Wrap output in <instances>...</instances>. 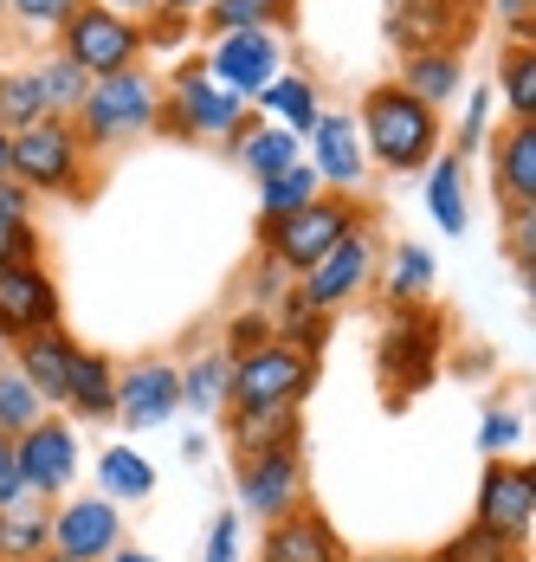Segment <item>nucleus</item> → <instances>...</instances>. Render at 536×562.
<instances>
[{
  "label": "nucleus",
  "mask_w": 536,
  "mask_h": 562,
  "mask_svg": "<svg viewBox=\"0 0 536 562\" xmlns=\"http://www.w3.org/2000/svg\"><path fill=\"white\" fill-rule=\"evenodd\" d=\"M123 505H110L98 492H71L53 505V557L65 562H104L110 550H123Z\"/></svg>",
  "instance_id": "obj_15"
},
{
  "label": "nucleus",
  "mask_w": 536,
  "mask_h": 562,
  "mask_svg": "<svg viewBox=\"0 0 536 562\" xmlns=\"http://www.w3.org/2000/svg\"><path fill=\"white\" fill-rule=\"evenodd\" d=\"M13 259H46V233H40V221L0 214V266H13Z\"/></svg>",
  "instance_id": "obj_46"
},
{
  "label": "nucleus",
  "mask_w": 536,
  "mask_h": 562,
  "mask_svg": "<svg viewBox=\"0 0 536 562\" xmlns=\"http://www.w3.org/2000/svg\"><path fill=\"white\" fill-rule=\"evenodd\" d=\"M253 123V104L233 98L226 85H214L201 71V58H181L168 78H161V116H156V136H175V143H233L239 130Z\"/></svg>",
  "instance_id": "obj_4"
},
{
  "label": "nucleus",
  "mask_w": 536,
  "mask_h": 562,
  "mask_svg": "<svg viewBox=\"0 0 536 562\" xmlns=\"http://www.w3.org/2000/svg\"><path fill=\"white\" fill-rule=\"evenodd\" d=\"M78 427L65 420V414H46V420H33L20 440H13V465H20V485L40 498V505H58V498H71V485H78Z\"/></svg>",
  "instance_id": "obj_9"
},
{
  "label": "nucleus",
  "mask_w": 536,
  "mask_h": 562,
  "mask_svg": "<svg viewBox=\"0 0 536 562\" xmlns=\"http://www.w3.org/2000/svg\"><path fill=\"white\" fill-rule=\"evenodd\" d=\"M317 389V356L291 349V342H259L246 356H233V394L226 407H304Z\"/></svg>",
  "instance_id": "obj_7"
},
{
  "label": "nucleus",
  "mask_w": 536,
  "mask_h": 562,
  "mask_svg": "<svg viewBox=\"0 0 536 562\" xmlns=\"http://www.w3.org/2000/svg\"><path fill=\"white\" fill-rule=\"evenodd\" d=\"M156 116H161V71L149 65H130V71H116V78H98L91 91H85V104H78V136H85V149L110 162V156H123V149H136L143 136H156Z\"/></svg>",
  "instance_id": "obj_3"
},
{
  "label": "nucleus",
  "mask_w": 536,
  "mask_h": 562,
  "mask_svg": "<svg viewBox=\"0 0 536 562\" xmlns=\"http://www.w3.org/2000/svg\"><path fill=\"white\" fill-rule=\"evenodd\" d=\"M349 116H356L369 169H381V175H421L446 149V116L427 111L421 98H407L394 78H376Z\"/></svg>",
  "instance_id": "obj_1"
},
{
  "label": "nucleus",
  "mask_w": 536,
  "mask_h": 562,
  "mask_svg": "<svg viewBox=\"0 0 536 562\" xmlns=\"http://www.w3.org/2000/svg\"><path fill=\"white\" fill-rule=\"evenodd\" d=\"M58 414H65L71 427H104V420H116V356L78 342L71 375H65V394H58Z\"/></svg>",
  "instance_id": "obj_21"
},
{
  "label": "nucleus",
  "mask_w": 536,
  "mask_h": 562,
  "mask_svg": "<svg viewBox=\"0 0 536 562\" xmlns=\"http://www.w3.org/2000/svg\"><path fill=\"white\" fill-rule=\"evenodd\" d=\"M330 324H336V317H323L317 304H304V291H298V284L271 304V337L291 342V349H304V356H317L323 342H330Z\"/></svg>",
  "instance_id": "obj_34"
},
{
  "label": "nucleus",
  "mask_w": 536,
  "mask_h": 562,
  "mask_svg": "<svg viewBox=\"0 0 536 562\" xmlns=\"http://www.w3.org/2000/svg\"><path fill=\"white\" fill-rule=\"evenodd\" d=\"M253 116H259V123H278V130H291V136H304V130L323 116L317 78L298 71V65H278L266 85L253 91Z\"/></svg>",
  "instance_id": "obj_23"
},
{
  "label": "nucleus",
  "mask_w": 536,
  "mask_h": 562,
  "mask_svg": "<svg viewBox=\"0 0 536 562\" xmlns=\"http://www.w3.org/2000/svg\"><path fill=\"white\" fill-rule=\"evenodd\" d=\"M472 13H459L453 0H388L381 7V33L388 46L407 58V53H427V46H466L472 40Z\"/></svg>",
  "instance_id": "obj_18"
},
{
  "label": "nucleus",
  "mask_w": 536,
  "mask_h": 562,
  "mask_svg": "<svg viewBox=\"0 0 536 562\" xmlns=\"http://www.w3.org/2000/svg\"><path fill=\"white\" fill-rule=\"evenodd\" d=\"M356 226H369L362 201H349V194H317L311 207H298V214H284V221H259V252L278 259L291 279H304L323 252H330L343 233H356Z\"/></svg>",
  "instance_id": "obj_5"
},
{
  "label": "nucleus",
  "mask_w": 536,
  "mask_h": 562,
  "mask_svg": "<svg viewBox=\"0 0 536 562\" xmlns=\"http://www.w3.org/2000/svg\"><path fill=\"white\" fill-rule=\"evenodd\" d=\"M453 7H459V13H472V20L484 13V0H453Z\"/></svg>",
  "instance_id": "obj_57"
},
{
  "label": "nucleus",
  "mask_w": 536,
  "mask_h": 562,
  "mask_svg": "<svg viewBox=\"0 0 536 562\" xmlns=\"http://www.w3.org/2000/svg\"><path fill=\"white\" fill-rule=\"evenodd\" d=\"M40 116H46V98H40L33 65H7V78H0V130L13 136V130H26Z\"/></svg>",
  "instance_id": "obj_39"
},
{
  "label": "nucleus",
  "mask_w": 536,
  "mask_h": 562,
  "mask_svg": "<svg viewBox=\"0 0 536 562\" xmlns=\"http://www.w3.org/2000/svg\"><path fill=\"white\" fill-rule=\"evenodd\" d=\"M504 246H511V259H517V279H524V291H531V279H536V207L504 214Z\"/></svg>",
  "instance_id": "obj_44"
},
{
  "label": "nucleus",
  "mask_w": 536,
  "mask_h": 562,
  "mask_svg": "<svg viewBox=\"0 0 536 562\" xmlns=\"http://www.w3.org/2000/svg\"><path fill=\"white\" fill-rule=\"evenodd\" d=\"M376 284H381V297H388L394 311H414V304H427L433 291H439V266H433L427 246L401 239L394 252H381L376 259Z\"/></svg>",
  "instance_id": "obj_26"
},
{
  "label": "nucleus",
  "mask_w": 536,
  "mask_h": 562,
  "mask_svg": "<svg viewBox=\"0 0 536 562\" xmlns=\"http://www.w3.org/2000/svg\"><path fill=\"white\" fill-rule=\"evenodd\" d=\"M91 465H98V498H110V505H149L156 498V465L130 447V440L104 447Z\"/></svg>",
  "instance_id": "obj_31"
},
{
  "label": "nucleus",
  "mask_w": 536,
  "mask_h": 562,
  "mask_svg": "<svg viewBox=\"0 0 536 562\" xmlns=\"http://www.w3.org/2000/svg\"><path fill=\"white\" fill-rule=\"evenodd\" d=\"M33 78H40V98H46V116H78L85 104V91H91V78L71 65V58H58L53 46L33 58Z\"/></svg>",
  "instance_id": "obj_36"
},
{
  "label": "nucleus",
  "mask_w": 536,
  "mask_h": 562,
  "mask_svg": "<svg viewBox=\"0 0 536 562\" xmlns=\"http://www.w3.org/2000/svg\"><path fill=\"white\" fill-rule=\"evenodd\" d=\"M517 440H524V414H517V407H484V420H479V452L484 459H511Z\"/></svg>",
  "instance_id": "obj_42"
},
{
  "label": "nucleus",
  "mask_w": 536,
  "mask_h": 562,
  "mask_svg": "<svg viewBox=\"0 0 536 562\" xmlns=\"http://www.w3.org/2000/svg\"><path fill=\"white\" fill-rule=\"evenodd\" d=\"M0 181H7V130H0Z\"/></svg>",
  "instance_id": "obj_59"
},
{
  "label": "nucleus",
  "mask_w": 536,
  "mask_h": 562,
  "mask_svg": "<svg viewBox=\"0 0 536 562\" xmlns=\"http://www.w3.org/2000/svg\"><path fill=\"white\" fill-rule=\"evenodd\" d=\"M226 156L253 175V181H271V175H284V169L304 162V136H291V130H278V123H259V116H253V123L226 143Z\"/></svg>",
  "instance_id": "obj_28"
},
{
  "label": "nucleus",
  "mask_w": 536,
  "mask_h": 562,
  "mask_svg": "<svg viewBox=\"0 0 536 562\" xmlns=\"http://www.w3.org/2000/svg\"><path fill=\"white\" fill-rule=\"evenodd\" d=\"M53 550V505H40L33 492L0 505V562H33Z\"/></svg>",
  "instance_id": "obj_32"
},
{
  "label": "nucleus",
  "mask_w": 536,
  "mask_h": 562,
  "mask_svg": "<svg viewBox=\"0 0 536 562\" xmlns=\"http://www.w3.org/2000/svg\"><path fill=\"white\" fill-rule=\"evenodd\" d=\"M175 414H181V369L168 356H143V362L116 369V427L156 434Z\"/></svg>",
  "instance_id": "obj_16"
},
{
  "label": "nucleus",
  "mask_w": 536,
  "mask_h": 562,
  "mask_svg": "<svg viewBox=\"0 0 536 562\" xmlns=\"http://www.w3.org/2000/svg\"><path fill=\"white\" fill-rule=\"evenodd\" d=\"M278 65H284V40L278 33H208V53H201V71L214 85H226L233 98H246V104H253V91Z\"/></svg>",
  "instance_id": "obj_17"
},
{
  "label": "nucleus",
  "mask_w": 536,
  "mask_h": 562,
  "mask_svg": "<svg viewBox=\"0 0 536 562\" xmlns=\"http://www.w3.org/2000/svg\"><path fill=\"white\" fill-rule=\"evenodd\" d=\"M13 498H26V485H20V465H13V440H0V505H13Z\"/></svg>",
  "instance_id": "obj_51"
},
{
  "label": "nucleus",
  "mask_w": 536,
  "mask_h": 562,
  "mask_svg": "<svg viewBox=\"0 0 536 562\" xmlns=\"http://www.w3.org/2000/svg\"><path fill=\"white\" fill-rule=\"evenodd\" d=\"M71 356H78V337L58 324V330H40V337H20L13 342V369L33 382V394L58 407V394H65V375H71Z\"/></svg>",
  "instance_id": "obj_24"
},
{
  "label": "nucleus",
  "mask_w": 536,
  "mask_h": 562,
  "mask_svg": "<svg viewBox=\"0 0 536 562\" xmlns=\"http://www.w3.org/2000/svg\"><path fill=\"white\" fill-rule=\"evenodd\" d=\"M472 524L524 550L536 530V465H524V459H484Z\"/></svg>",
  "instance_id": "obj_10"
},
{
  "label": "nucleus",
  "mask_w": 536,
  "mask_h": 562,
  "mask_svg": "<svg viewBox=\"0 0 536 562\" xmlns=\"http://www.w3.org/2000/svg\"><path fill=\"white\" fill-rule=\"evenodd\" d=\"M33 562H65V557H53V550H46V557H33Z\"/></svg>",
  "instance_id": "obj_60"
},
{
  "label": "nucleus",
  "mask_w": 536,
  "mask_h": 562,
  "mask_svg": "<svg viewBox=\"0 0 536 562\" xmlns=\"http://www.w3.org/2000/svg\"><path fill=\"white\" fill-rule=\"evenodd\" d=\"M7 175L40 201H91L104 181V162L85 149L71 116H40L7 136Z\"/></svg>",
  "instance_id": "obj_2"
},
{
  "label": "nucleus",
  "mask_w": 536,
  "mask_h": 562,
  "mask_svg": "<svg viewBox=\"0 0 536 562\" xmlns=\"http://www.w3.org/2000/svg\"><path fill=\"white\" fill-rule=\"evenodd\" d=\"M7 362H13V342L0 337V369H7Z\"/></svg>",
  "instance_id": "obj_58"
},
{
  "label": "nucleus",
  "mask_w": 536,
  "mask_h": 562,
  "mask_svg": "<svg viewBox=\"0 0 536 562\" xmlns=\"http://www.w3.org/2000/svg\"><path fill=\"white\" fill-rule=\"evenodd\" d=\"M439 356H446V317H433L427 304L388 317V330H381V382H394L401 394L427 389L439 375Z\"/></svg>",
  "instance_id": "obj_11"
},
{
  "label": "nucleus",
  "mask_w": 536,
  "mask_h": 562,
  "mask_svg": "<svg viewBox=\"0 0 536 562\" xmlns=\"http://www.w3.org/2000/svg\"><path fill=\"white\" fill-rule=\"evenodd\" d=\"M233 492H239V517H284V510L311 505V465H304V440L266 452H239L233 465Z\"/></svg>",
  "instance_id": "obj_8"
},
{
  "label": "nucleus",
  "mask_w": 536,
  "mask_h": 562,
  "mask_svg": "<svg viewBox=\"0 0 536 562\" xmlns=\"http://www.w3.org/2000/svg\"><path fill=\"white\" fill-rule=\"evenodd\" d=\"M433 562H524V550L504 543V537H491V530H479V524H466V530H453L433 550Z\"/></svg>",
  "instance_id": "obj_41"
},
{
  "label": "nucleus",
  "mask_w": 536,
  "mask_h": 562,
  "mask_svg": "<svg viewBox=\"0 0 536 562\" xmlns=\"http://www.w3.org/2000/svg\"><path fill=\"white\" fill-rule=\"evenodd\" d=\"M394 85L407 91V98H421L427 111H453L459 104V91H466V46H427V53H407L401 58V71H394Z\"/></svg>",
  "instance_id": "obj_22"
},
{
  "label": "nucleus",
  "mask_w": 536,
  "mask_h": 562,
  "mask_svg": "<svg viewBox=\"0 0 536 562\" xmlns=\"http://www.w3.org/2000/svg\"><path fill=\"white\" fill-rule=\"evenodd\" d=\"M291 284H298V279H291L278 259H266V252H259V259L246 266V304H253V311H271V304H278Z\"/></svg>",
  "instance_id": "obj_43"
},
{
  "label": "nucleus",
  "mask_w": 536,
  "mask_h": 562,
  "mask_svg": "<svg viewBox=\"0 0 536 562\" xmlns=\"http://www.w3.org/2000/svg\"><path fill=\"white\" fill-rule=\"evenodd\" d=\"M0 214H7V221H40V194H26V188L7 175V181H0Z\"/></svg>",
  "instance_id": "obj_50"
},
{
  "label": "nucleus",
  "mask_w": 536,
  "mask_h": 562,
  "mask_svg": "<svg viewBox=\"0 0 536 562\" xmlns=\"http://www.w3.org/2000/svg\"><path fill=\"white\" fill-rule=\"evenodd\" d=\"M484 13L504 40H536V0H484Z\"/></svg>",
  "instance_id": "obj_49"
},
{
  "label": "nucleus",
  "mask_w": 536,
  "mask_h": 562,
  "mask_svg": "<svg viewBox=\"0 0 536 562\" xmlns=\"http://www.w3.org/2000/svg\"><path fill=\"white\" fill-rule=\"evenodd\" d=\"M0 78H7V58H0Z\"/></svg>",
  "instance_id": "obj_61"
},
{
  "label": "nucleus",
  "mask_w": 536,
  "mask_h": 562,
  "mask_svg": "<svg viewBox=\"0 0 536 562\" xmlns=\"http://www.w3.org/2000/svg\"><path fill=\"white\" fill-rule=\"evenodd\" d=\"M421 201H427V221L446 233V239H459L466 226H472V194H466V162L453 156V149H439L427 169H421Z\"/></svg>",
  "instance_id": "obj_25"
},
{
  "label": "nucleus",
  "mask_w": 536,
  "mask_h": 562,
  "mask_svg": "<svg viewBox=\"0 0 536 562\" xmlns=\"http://www.w3.org/2000/svg\"><path fill=\"white\" fill-rule=\"evenodd\" d=\"M53 53L71 58L91 85H98V78H116V71H130V65H149L143 20H123V13H110V7H98V0H85V7L58 26Z\"/></svg>",
  "instance_id": "obj_6"
},
{
  "label": "nucleus",
  "mask_w": 536,
  "mask_h": 562,
  "mask_svg": "<svg viewBox=\"0 0 536 562\" xmlns=\"http://www.w3.org/2000/svg\"><path fill=\"white\" fill-rule=\"evenodd\" d=\"M317 194H323V188H317V175H311V162H298V169L259 181V221H284V214L311 207Z\"/></svg>",
  "instance_id": "obj_37"
},
{
  "label": "nucleus",
  "mask_w": 536,
  "mask_h": 562,
  "mask_svg": "<svg viewBox=\"0 0 536 562\" xmlns=\"http://www.w3.org/2000/svg\"><path fill=\"white\" fill-rule=\"evenodd\" d=\"M188 40H194V20H181V13H149V20H143V46H149V53H181V46H188Z\"/></svg>",
  "instance_id": "obj_48"
},
{
  "label": "nucleus",
  "mask_w": 536,
  "mask_h": 562,
  "mask_svg": "<svg viewBox=\"0 0 536 562\" xmlns=\"http://www.w3.org/2000/svg\"><path fill=\"white\" fill-rule=\"evenodd\" d=\"M484 85L511 111V123H536V40H504Z\"/></svg>",
  "instance_id": "obj_29"
},
{
  "label": "nucleus",
  "mask_w": 536,
  "mask_h": 562,
  "mask_svg": "<svg viewBox=\"0 0 536 562\" xmlns=\"http://www.w3.org/2000/svg\"><path fill=\"white\" fill-rule=\"evenodd\" d=\"M376 259H381V246H376V226H356V233H343L330 252H323L317 266L298 279V291H304V304H317L323 317H336L343 304H356L369 284H376Z\"/></svg>",
  "instance_id": "obj_12"
},
{
  "label": "nucleus",
  "mask_w": 536,
  "mask_h": 562,
  "mask_svg": "<svg viewBox=\"0 0 536 562\" xmlns=\"http://www.w3.org/2000/svg\"><path fill=\"white\" fill-rule=\"evenodd\" d=\"M65 324V291H58L53 266L46 259H13L0 266V337H40V330H58Z\"/></svg>",
  "instance_id": "obj_13"
},
{
  "label": "nucleus",
  "mask_w": 536,
  "mask_h": 562,
  "mask_svg": "<svg viewBox=\"0 0 536 562\" xmlns=\"http://www.w3.org/2000/svg\"><path fill=\"white\" fill-rule=\"evenodd\" d=\"M104 562H161V557H149V550H136V543H123V550H110Z\"/></svg>",
  "instance_id": "obj_55"
},
{
  "label": "nucleus",
  "mask_w": 536,
  "mask_h": 562,
  "mask_svg": "<svg viewBox=\"0 0 536 562\" xmlns=\"http://www.w3.org/2000/svg\"><path fill=\"white\" fill-rule=\"evenodd\" d=\"M181 459H208V434H188L181 440Z\"/></svg>",
  "instance_id": "obj_56"
},
{
  "label": "nucleus",
  "mask_w": 536,
  "mask_h": 562,
  "mask_svg": "<svg viewBox=\"0 0 536 562\" xmlns=\"http://www.w3.org/2000/svg\"><path fill=\"white\" fill-rule=\"evenodd\" d=\"M85 0H0V20L13 26V33H33V40H53L58 26L78 13Z\"/></svg>",
  "instance_id": "obj_40"
},
{
  "label": "nucleus",
  "mask_w": 536,
  "mask_h": 562,
  "mask_svg": "<svg viewBox=\"0 0 536 562\" xmlns=\"http://www.w3.org/2000/svg\"><path fill=\"white\" fill-rule=\"evenodd\" d=\"M239 557H246V524H239V510H220L214 524H208L201 562H239Z\"/></svg>",
  "instance_id": "obj_47"
},
{
  "label": "nucleus",
  "mask_w": 536,
  "mask_h": 562,
  "mask_svg": "<svg viewBox=\"0 0 536 562\" xmlns=\"http://www.w3.org/2000/svg\"><path fill=\"white\" fill-rule=\"evenodd\" d=\"M349 562H433L421 550H369V557H349Z\"/></svg>",
  "instance_id": "obj_53"
},
{
  "label": "nucleus",
  "mask_w": 536,
  "mask_h": 562,
  "mask_svg": "<svg viewBox=\"0 0 536 562\" xmlns=\"http://www.w3.org/2000/svg\"><path fill=\"white\" fill-rule=\"evenodd\" d=\"M98 7H110V13H123V20H149L161 0H98Z\"/></svg>",
  "instance_id": "obj_52"
},
{
  "label": "nucleus",
  "mask_w": 536,
  "mask_h": 562,
  "mask_svg": "<svg viewBox=\"0 0 536 562\" xmlns=\"http://www.w3.org/2000/svg\"><path fill=\"white\" fill-rule=\"evenodd\" d=\"M484 156H491L498 214L536 207V123H504V130H491V136H484Z\"/></svg>",
  "instance_id": "obj_20"
},
{
  "label": "nucleus",
  "mask_w": 536,
  "mask_h": 562,
  "mask_svg": "<svg viewBox=\"0 0 536 562\" xmlns=\"http://www.w3.org/2000/svg\"><path fill=\"white\" fill-rule=\"evenodd\" d=\"M161 13H181V20H194V26H201V13H208V0H161Z\"/></svg>",
  "instance_id": "obj_54"
},
{
  "label": "nucleus",
  "mask_w": 536,
  "mask_h": 562,
  "mask_svg": "<svg viewBox=\"0 0 536 562\" xmlns=\"http://www.w3.org/2000/svg\"><path fill=\"white\" fill-rule=\"evenodd\" d=\"M259 342H271V311H233L226 317V330H220V349L226 356H246V349H259Z\"/></svg>",
  "instance_id": "obj_45"
},
{
  "label": "nucleus",
  "mask_w": 536,
  "mask_h": 562,
  "mask_svg": "<svg viewBox=\"0 0 536 562\" xmlns=\"http://www.w3.org/2000/svg\"><path fill=\"white\" fill-rule=\"evenodd\" d=\"M181 369V414H201V420H220L226 414V394H233V356L226 349H194L175 362Z\"/></svg>",
  "instance_id": "obj_27"
},
{
  "label": "nucleus",
  "mask_w": 536,
  "mask_h": 562,
  "mask_svg": "<svg viewBox=\"0 0 536 562\" xmlns=\"http://www.w3.org/2000/svg\"><path fill=\"white\" fill-rule=\"evenodd\" d=\"M220 420H226L233 452H266V447L304 440V414H298V407H226Z\"/></svg>",
  "instance_id": "obj_30"
},
{
  "label": "nucleus",
  "mask_w": 536,
  "mask_h": 562,
  "mask_svg": "<svg viewBox=\"0 0 536 562\" xmlns=\"http://www.w3.org/2000/svg\"><path fill=\"white\" fill-rule=\"evenodd\" d=\"M491 130H498V98H491V85H466L446 149H453L459 162H472V156H484V136H491Z\"/></svg>",
  "instance_id": "obj_35"
},
{
  "label": "nucleus",
  "mask_w": 536,
  "mask_h": 562,
  "mask_svg": "<svg viewBox=\"0 0 536 562\" xmlns=\"http://www.w3.org/2000/svg\"><path fill=\"white\" fill-rule=\"evenodd\" d=\"M304 162H311V175H317L323 194H362L369 188V156H362V136H356V116L349 111H330L323 104V116L304 130Z\"/></svg>",
  "instance_id": "obj_14"
},
{
  "label": "nucleus",
  "mask_w": 536,
  "mask_h": 562,
  "mask_svg": "<svg viewBox=\"0 0 536 562\" xmlns=\"http://www.w3.org/2000/svg\"><path fill=\"white\" fill-rule=\"evenodd\" d=\"M46 414H53V407H46V401L33 394V382L7 362V369H0V440H20V434H26L33 420H46Z\"/></svg>",
  "instance_id": "obj_38"
},
{
  "label": "nucleus",
  "mask_w": 536,
  "mask_h": 562,
  "mask_svg": "<svg viewBox=\"0 0 536 562\" xmlns=\"http://www.w3.org/2000/svg\"><path fill=\"white\" fill-rule=\"evenodd\" d=\"M356 550L317 505H298L284 517L259 524V562H349Z\"/></svg>",
  "instance_id": "obj_19"
},
{
  "label": "nucleus",
  "mask_w": 536,
  "mask_h": 562,
  "mask_svg": "<svg viewBox=\"0 0 536 562\" xmlns=\"http://www.w3.org/2000/svg\"><path fill=\"white\" fill-rule=\"evenodd\" d=\"M201 26L208 33H291L298 0H208Z\"/></svg>",
  "instance_id": "obj_33"
}]
</instances>
